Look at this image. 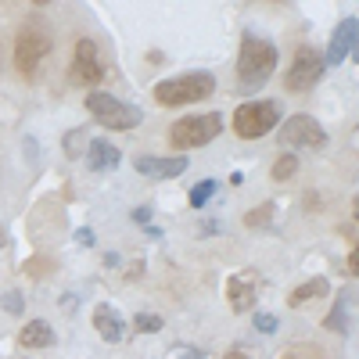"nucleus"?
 <instances>
[{"instance_id":"1","label":"nucleus","mask_w":359,"mask_h":359,"mask_svg":"<svg viewBox=\"0 0 359 359\" xmlns=\"http://www.w3.org/2000/svg\"><path fill=\"white\" fill-rule=\"evenodd\" d=\"M273 72H277V47L248 29L241 40V57H237V86L245 94H255V90H262L269 83Z\"/></svg>"},{"instance_id":"2","label":"nucleus","mask_w":359,"mask_h":359,"mask_svg":"<svg viewBox=\"0 0 359 359\" xmlns=\"http://www.w3.org/2000/svg\"><path fill=\"white\" fill-rule=\"evenodd\" d=\"M212 90H216V76L212 72H184V76L155 83V101L162 108H180V104L205 101Z\"/></svg>"},{"instance_id":"3","label":"nucleus","mask_w":359,"mask_h":359,"mask_svg":"<svg viewBox=\"0 0 359 359\" xmlns=\"http://www.w3.org/2000/svg\"><path fill=\"white\" fill-rule=\"evenodd\" d=\"M223 133V115L205 111V115H187L169 126V144L176 151H191V147H205Z\"/></svg>"},{"instance_id":"4","label":"nucleus","mask_w":359,"mask_h":359,"mask_svg":"<svg viewBox=\"0 0 359 359\" xmlns=\"http://www.w3.org/2000/svg\"><path fill=\"white\" fill-rule=\"evenodd\" d=\"M86 111L94 115L104 130H133V126L144 123V111L137 104L118 101L115 94H101V90L86 94Z\"/></svg>"},{"instance_id":"5","label":"nucleus","mask_w":359,"mask_h":359,"mask_svg":"<svg viewBox=\"0 0 359 359\" xmlns=\"http://www.w3.org/2000/svg\"><path fill=\"white\" fill-rule=\"evenodd\" d=\"M280 123V104L277 101H248L233 111V133L241 140H259Z\"/></svg>"},{"instance_id":"6","label":"nucleus","mask_w":359,"mask_h":359,"mask_svg":"<svg viewBox=\"0 0 359 359\" xmlns=\"http://www.w3.org/2000/svg\"><path fill=\"white\" fill-rule=\"evenodd\" d=\"M280 144L284 147H302V151H320V147H327V130L313 115H291L280 130Z\"/></svg>"},{"instance_id":"7","label":"nucleus","mask_w":359,"mask_h":359,"mask_svg":"<svg viewBox=\"0 0 359 359\" xmlns=\"http://www.w3.org/2000/svg\"><path fill=\"white\" fill-rule=\"evenodd\" d=\"M323 69H327L323 57L313 47H298L294 50V62H291V69L284 76V83H287V90H294V94H306V90H313L323 79Z\"/></svg>"},{"instance_id":"8","label":"nucleus","mask_w":359,"mask_h":359,"mask_svg":"<svg viewBox=\"0 0 359 359\" xmlns=\"http://www.w3.org/2000/svg\"><path fill=\"white\" fill-rule=\"evenodd\" d=\"M47 50H50V36L43 33V29H33V25L22 29L18 43H15V65H18V72L33 76L40 69V62L47 57Z\"/></svg>"},{"instance_id":"9","label":"nucleus","mask_w":359,"mask_h":359,"mask_svg":"<svg viewBox=\"0 0 359 359\" xmlns=\"http://www.w3.org/2000/svg\"><path fill=\"white\" fill-rule=\"evenodd\" d=\"M187 158L184 155H140L133 158V169L140 176H151V180H172V176H184L187 172Z\"/></svg>"},{"instance_id":"10","label":"nucleus","mask_w":359,"mask_h":359,"mask_svg":"<svg viewBox=\"0 0 359 359\" xmlns=\"http://www.w3.org/2000/svg\"><path fill=\"white\" fill-rule=\"evenodd\" d=\"M72 72H76L79 83H101V79H104V62H101V54H97V43H94V40H79V43H76Z\"/></svg>"},{"instance_id":"11","label":"nucleus","mask_w":359,"mask_h":359,"mask_svg":"<svg viewBox=\"0 0 359 359\" xmlns=\"http://www.w3.org/2000/svg\"><path fill=\"white\" fill-rule=\"evenodd\" d=\"M355 36H359V22H355V15H348V18L334 29V36H331V47H327L323 65H341L345 57L355 50Z\"/></svg>"},{"instance_id":"12","label":"nucleus","mask_w":359,"mask_h":359,"mask_svg":"<svg viewBox=\"0 0 359 359\" xmlns=\"http://www.w3.org/2000/svg\"><path fill=\"white\" fill-rule=\"evenodd\" d=\"M94 327H97V334H101L108 345H115V341L126 338V320L118 316L108 302H101V306L94 309Z\"/></svg>"},{"instance_id":"13","label":"nucleus","mask_w":359,"mask_h":359,"mask_svg":"<svg viewBox=\"0 0 359 359\" xmlns=\"http://www.w3.org/2000/svg\"><path fill=\"white\" fill-rule=\"evenodd\" d=\"M86 165L94 172H108V169H118V162H123V155H118V147L111 140H90L86 144Z\"/></svg>"},{"instance_id":"14","label":"nucleus","mask_w":359,"mask_h":359,"mask_svg":"<svg viewBox=\"0 0 359 359\" xmlns=\"http://www.w3.org/2000/svg\"><path fill=\"white\" fill-rule=\"evenodd\" d=\"M226 298H230L233 313H248L252 302H255V277H252V273H237V277H230V284H226Z\"/></svg>"},{"instance_id":"15","label":"nucleus","mask_w":359,"mask_h":359,"mask_svg":"<svg viewBox=\"0 0 359 359\" xmlns=\"http://www.w3.org/2000/svg\"><path fill=\"white\" fill-rule=\"evenodd\" d=\"M18 345H22V348H50V345H54L50 323H47V320H29V323L22 327V334H18Z\"/></svg>"},{"instance_id":"16","label":"nucleus","mask_w":359,"mask_h":359,"mask_svg":"<svg viewBox=\"0 0 359 359\" xmlns=\"http://www.w3.org/2000/svg\"><path fill=\"white\" fill-rule=\"evenodd\" d=\"M327 291H331V284H327V277H313V280H306L302 287H294V291L287 294V306H306L309 298H323Z\"/></svg>"},{"instance_id":"17","label":"nucleus","mask_w":359,"mask_h":359,"mask_svg":"<svg viewBox=\"0 0 359 359\" xmlns=\"http://www.w3.org/2000/svg\"><path fill=\"white\" fill-rule=\"evenodd\" d=\"M216 187H219L216 180H201V184H194V187H191V205H194V208H205L208 201H212Z\"/></svg>"},{"instance_id":"18","label":"nucleus","mask_w":359,"mask_h":359,"mask_svg":"<svg viewBox=\"0 0 359 359\" xmlns=\"http://www.w3.org/2000/svg\"><path fill=\"white\" fill-rule=\"evenodd\" d=\"M352 294V291H348ZM348 294L341 291V298H338V306H334V313H331V320H327V327H331V331H338V334H345L348 327H352V320L345 316V302H348Z\"/></svg>"},{"instance_id":"19","label":"nucleus","mask_w":359,"mask_h":359,"mask_svg":"<svg viewBox=\"0 0 359 359\" xmlns=\"http://www.w3.org/2000/svg\"><path fill=\"white\" fill-rule=\"evenodd\" d=\"M65 155H69V158H83V155H86V130H69V137H65Z\"/></svg>"},{"instance_id":"20","label":"nucleus","mask_w":359,"mask_h":359,"mask_svg":"<svg viewBox=\"0 0 359 359\" xmlns=\"http://www.w3.org/2000/svg\"><path fill=\"white\" fill-rule=\"evenodd\" d=\"M133 327H137V331L140 334H155V331H162V316H155V313H137L133 316Z\"/></svg>"},{"instance_id":"21","label":"nucleus","mask_w":359,"mask_h":359,"mask_svg":"<svg viewBox=\"0 0 359 359\" xmlns=\"http://www.w3.org/2000/svg\"><path fill=\"white\" fill-rule=\"evenodd\" d=\"M273 212H277V208H273V205L266 201L262 208H252V212L245 216V223H248V226H266L269 219H273Z\"/></svg>"},{"instance_id":"22","label":"nucleus","mask_w":359,"mask_h":359,"mask_svg":"<svg viewBox=\"0 0 359 359\" xmlns=\"http://www.w3.org/2000/svg\"><path fill=\"white\" fill-rule=\"evenodd\" d=\"M294 169H298V158L284 155V158H277V165H273V180H291Z\"/></svg>"},{"instance_id":"23","label":"nucleus","mask_w":359,"mask_h":359,"mask_svg":"<svg viewBox=\"0 0 359 359\" xmlns=\"http://www.w3.org/2000/svg\"><path fill=\"white\" fill-rule=\"evenodd\" d=\"M284 359H323V352L316 345H294L284 352Z\"/></svg>"},{"instance_id":"24","label":"nucleus","mask_w":359,"mask_h":359,"mask_svg":"<svg viewBox=\"0 0 359 359\" xmlns=\"http://www.w3.org/2000/svg\"><path fill=\"white\" fill-rule=\"evenodd\" d=\"M255 331L273 334V331H277V316H273V313H255Z\"/></svg>"},{"instance_id":"25","label":"nucleus","mask_w":359,"mask_h":359,"mask_svg":"<svg viewBox=\"0 0 359 359\" xmlns=\"http://www.w3.org/2000/svg\"><path fill=\"white\" fill-rule=\"evenodd\" d=\"M0 306H4L11 316H18V313H22V294H18V291H8L4 298H0Z\"/></svg>"},{"instance_id":"26","label":"nucleus","mask_w":359,"mask_h":359,"mask_svg":"<svg viewBox=\"0 0 359 359\" xmlns=\"http://www.w3.org/2000/svg\"><path fill=\"white\" fill-rule=\"evenodd\" d=\"M151 219V208H133V223H147Z\"/></svg>"},{"instance_id":"27","label":"nucleus","mask_w":359,"mask_h":359,"mask_svg":"<svg viewBox=\"0 0 359 359\" xmlns=\"http://www.w3.org/2000/svg\"><path fill=\"white\" fill-rule=\"evenodd\" d=\"M76 241L79 245H94V233H90V230H76Z\"/></svg>"},{"instance_id":"28","label":"nucleus","mask_w":359,"mask_h":359,"mask_svg":"<svg viewBox=\"0 0 359 359\" xmlns=\"http://www.w3.org/2000/svg\"><path fill=\"white\" fill-rule=\"evenodd\" d=\"M223 359H248V355H245V352H226Z\"/></svg>"},{"instance_id":"29","label":"nucleus","mask_w":359,"mask_h":359,"mask_svg":"<svg viewBox=\"0 0 359 359\" xmlns=\"http://www.w3.org/2000/svg\"><path fill=\"white\" fill-rule=\"evenodd\" d=\"M8 245V233H4V223H0V248Z\"/></svg>"},{"instance_id":"30","label":"nucleus","mask_w":359,"mask_h":359,"mask_svg":"<svg viewBox=\"0 0 359 359\" xmlns=\"http://www.w3.org/2000/svg\"><path fill=\"white\" fill-rule=\"evenodd\" d=\"M184 359H198V352H184Z\"/></svg>"}]
</instances>
